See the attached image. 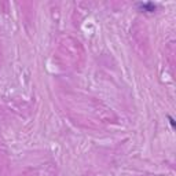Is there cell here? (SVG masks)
Instances as JSON below:
<instances>
[{
    "label": "cell",
    "instance_id": "cell-1",
    "mask_svg": "<svg viewBox=\"0 0 176 176\" xmlns=\"http://www.w3.org/2000/svg\"><path fill=\"white\" fill-rule=\"evenodd\" d=\"M138 7H139L142 11L144 12H154L155 10H157V4L151 3V2H144V3H138L136 4Z\"/></svg>",
    "mask_w": 176,
    "mask_h": 176
},
{
    "label": "cell",
    "instance_id": "cell-2",
    "mask_svg": "<svg viewBox=\"0 0 176 176\" xmlns=\"http://www.w3.org/2000/svg\"><path fill=\"white\" fill-rule=\"evenodd\" d=\"M168 120H169V124H171V127H172V129H175V128H176V124H175V118H173L172 116H168Z\"/></svg>",
    "mask_w": 176,
    "mask_h": 176
}]
</instances>
